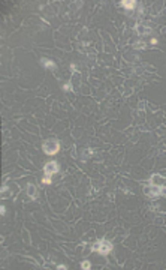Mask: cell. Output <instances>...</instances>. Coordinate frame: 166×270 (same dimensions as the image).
<instances>
[{
	"label": "cell",
	"instance_id": "7",
	"mask_svg": "<svg viewBox=\"0 0 166 270\" xmlns=\"http://www.w3.org/2000/svg\"><path fill=\"white\" fill-rule=\"evenodd\" d=\"M81 267H82L84 270H88L90 269V263H88V261H84V263L81 264Z\"/></svg>",
	"mask_w": 166,
	"mask_h": 270
},
{
	"label": "cell",
	"instance_id": "1",
	"mask_svg": "<svg viewBox=\"0 0 166 270\" xmlns=\"http://www.w3.org/2000/svg\"><path fill=\"white\" fill-rule=\"evenodd\" d=\"M58 149H60V144L55 140H48L43 143V152L46 155H55L58 152Z\"/></svg>",
	"mask_w": 166,
	"mask_h": 270
},
{
	"label": "cell",
	"instance_id": "8",
	"mask_svg": "<svg viewBox=\"0 0 166 270\" xmlns=\"http://www.w3.org/2000/svg\"><path fill=\"white\" fill-rule=\"evenodd\" d=\"M0 213H1V215H4V213H6V209H4V207H1V209H0Z\"/></svg>",
	"mask_w": 166,
	"mask_h": 270
},
{
	"label": "cell",
	"instance_id": "5",
	"mask_svg": "<svg viewBox=\"0 0 166 270\" xmlns=\"http://www.w3.org/2000/svg\"><path fill=\"white\" fill-rule=\"evenodd\" d=\"M40 63H42V66L49 68V69H54V68H55V63H54L52 60H49V59H42V60H40Z\"/></svg>",
	"mask_w": 166,
	"mask_h": 270
},
{
	"label": "cell",
	"instance_id": "3",
	"mask_svg": "<svg viewBox=\"0 0 166 270\" xmlns=\"http://www.w3.org/2000/svg\"><path fill=\"white\" fill-rule=\"evenodd\" d=\"M55 171H57V165H55V162H48V164L45 165V174H46V177H51Z\"/></svg>",
	"mask_w": 166,
	"mask_h": 270
},
{
	"label": "cell",
	"instance_id": "6",
	"mask_svg": "<svg viewBox=\"0 0 166 270\" xmlns=\"http://www.w3.org/2000/svg\"><path fill=\"white\" fill-rule=\"evenodd\" d=\"M36 188H33V185H28V195H30V198H36Z\"/></svg>",
	"mask_w": 166,
	"mask_h": 270
},
{
	"label": "cell",
	"instance_id": "2",
	"mask_svg": "<svg viewBox=\"0 0 166 270\" xmlns=\"http://www.w3.org/2000/svg\"><path fill=\"white\" fill-rule=\"evenodd\" d=\"M111 249H112V245L108 243V242H100V243H97V245L93 246V251H97V252H100L102 255H106Z\"/></svg>",
	"mask_w": 166,
	"mask_h": 270
},
{
	"label": "cell",
	"instance_id": "4",
	"mask_svg": "<svg viewBox=\"0 0 166 270\" xmlns=\"http://www.w3.org/2000/svg\"><path fill=\"white\" fill-rule=\"evenodd\" d=\"M121 6L126 8V9H133L136 6V2L135 0H123L121 2Z\"/></svg>",
	"mask_w": 166,
	"mask_h": 270
}]
</instances>
